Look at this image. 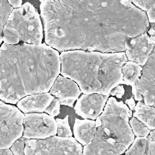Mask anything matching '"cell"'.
<instances>
[{
	"instance_id": "ac0fdd59",
	"label": "cell",
	"mask_w": 155,
	"mask_h": 155,
	"mask_svg": "<svg viewBox=\"0 0 155 155\" xmlns=\"http://www.w3.org/2000/svg\"><path fill=\"white\" fill-rule=\"evenodd\" d=\"M147 136H137L128 149L124 152L126 155L138 154L147 155Z\"/></svg>"
},
{
	"instance_id": "cb8c5ba5",
	"label": "cell",
	"mask_w": 155,
	"mask_h": 155,
	"mask_svg": "<svg viewBox=\"0 0 155 155\" xmlns=\"http://www.w3.org/2000/svg\"><path fill=\"white\" fill-rule=\"evenodd\" d=\"M135 6L147 12L154 3L155 0H129Z\"/></svg>"
},
{
	"instance_id": "4dcf8cb0",
	"label": "cell",
	"mask_w": 155,
	"mask_h": 155,
	"mask_svg": "<svg viewBox=\"0 0 155 155\" xmlns=\"http://www.w3.org/2000/svg\"><path fill=\"white\" fill-rule=\"evenodd\" d=\"M38 1H41V2H42V1H43L44 0H38Z\"/></svg>"
},
{
	"instance_id": "6da1fadb",
	"label": "cell",
	"mask_w": 155,
	"mask_h": 155,
	"mask_svg": "<svg viewBox=\"0 0 155 155\" xmlns=\"http://www.w3.org/2000/svg\"><path fill=\"white\" fill-rule=\"evenodd\" d=\"M40 12L45 44L58 51H125L150 25L129 0H44Z\"/></svg>"
},
{
	"instance_id": "277c9868",
	"label": "cell",
	"mask_w": 155,
	"mask_h": 155,
	"mask_svg": "<svg viewBox=\"0 0 155 155\" xmlns=\"http://www.w3.org/2000/svg\"><path fill=\"white\" fill-rule=\"evenodd\" d=\"M95 122L94 137L82 154H122L134 139L128 122L113 113L103 110Z\"/></svg>"
},
{
	"instance_id": "8992f818",
	"label": "cell",
	"mask_w": 155,
	"mask_h": 155,
	"mask_svg": "<svg viewBox=\"0 0 155 155\" xmlns=\"http://www.w3.org/2000/svg\"><path fill=\"white\" fill-rule=\"evenodd\" d=\"M83 147L75 138L53 136L45 139H26L24 154H82Z\"/></svg>"
},
{
	"instance_id": "f546056e",
	"label": "cell",
	"mask_w": 155,
	"mask_h": 155,
	"mask_svg": "<svg viewBox=\"0 0 155 155\" xmlns=\"http://www.w3.org/2000/svg\"><path fill=\"white\" fill-rule=\"evenodd\" d=\"M125 102L128 104V107L130 108V109L131 110H133L134 109V107H135V103L134 100L133 99V98H131L130 99H127L125 101Z\"/></svg>"
},
{
	"instance_id": "9c48e42d",
	"label": "cell",
	"mask_w": 155,
	"mask_h": 155,
	"mask_svg": "<svg viewBox=\"0 0 155 155\" xmlns=\"http://www.w3.org/2000/svg\"><path fill=\"white\" fill-rule=\"evenodd\" d=\"M22 137L26 139H45L57 133V123L47 113H28L24 114Z\"/></svg>"
},
{
	"instance_id": "8fae6325",
	"label": "cell",
	"mask_w": 155,
	"mask_h": 155,
	"mask_svg": "<svg viewBox=\"0 0 155 155\" xmlns=\"http://www.w3.org/2000/svg\"><path fill=\"white\" fill-rule=\"evenodd\" d=\"M49 92L58 99L61 105L70 107L79 98L82 93L78 84L73 80L58 75L54 81Z\"/></svg>"
},
{
	"instance_id": "7c38bea8",
	"label": "cell",
	"mask_w": 155,
	"mask_h": 155,
	"mask_svg": "<svg viewBox=\"0 0 155 155\" xmlns=\"http://www.w3.org/2000/svg\"><path fill=\"white\" fill-rule=\"evenodd\" d=\"M154 46L155 41L145 31L130 40L125 53L128 61L135 62L143 67Z\"/></svg>"
},
{
	"instance_id": "7a4b0ae2",
	"label": "cell",
	"mask_w": 155,
	"mask_h": 155,
	"mask_svg": "<svg viewBox=\"0 0 155 155\" xmlns=\"http://www.w3.org/2000/svg\"><path fill=\"white\" fill-rule=\"evenodd\" d=\"M61 73L59 52L46 44L0 47V99L12 104L30 94L48 92Z\"/></svg>"
},
{
	"instance_id": "d4e9b609",
	"label": "cell",
	"mask_w": 155,
	"mask_h": 155,
	"mask_svg": "<svg viewBox=\"0 0 155 155\" xmlns=\"http://www.w3.org/2000/svg\"><path fill=\"white\" fill-rule=\"evenodd\" d=\"M149 22H155V3L146 12Z\"/></svg>"
},
{
	"instance_id": "5b68a950",
	"label": "cell",
	"mask_w": 155,
	"mask_h": 155,
	"mask_svg": "<svg viewBox=\"0 0 155 155\" xmlns=\"http://www.w3.org/2000/svg\"><path fill=\"white\" fill-rule=\"evenodd\" d=\"M43 39V26L40 15L30 2L12 10L3 30V41L8 44H38Z\"/></svg>"
},
{
	"instance_id": "5bb4252c",
	"label": "cell",
	"mask_w": 155,
	"mask_h": 155,
	"mask_svg": "<svg viewBox=\"0 0 155 155\" xmlns=\"http://www.w3.org/2000/svg\"><path fill=\"white\" fill-rule=\"evenodd\" d=\"M96 130V122L94 120L75 119L73 134L75 139L82 145H87L93 140Z\"/></svg>"
},
{
	"instance_id": "44dd1931",
	"label": "cell",
	"mask_w": 155,
	"mask_h": 155,
	"mask_svg": "<svg viewBox=\"0 0 155 155\" xmlns=\"http://www.w3.org/2000/svg\"><path fill=\"white\" fill-rule=\"evenodd\" d=\"M25 139L23 137H20L16 139L11 145L10 150L15 155H24V148L25 145Z\"/></svg>"
},
{
	"instance_id": "2e32d148",
	"label": "cell",
	"mask_w": 155,
	"mask_h": 155,
	"mask_svg": "<svg viewBox=\"0 0 155 155\" xmlns=\"http://www.w3.org/2000/svg\"><path fill=\"white\" fill-rule=\"evenodd\" d=\"M142 70V67L137 63L127 61L121 68L122 74V84L132 86L139 79Z\"/></svg>"
},
{
	"instance_id": "d6986e66",
	"label": "cell",
	"mask_w": 155,
	"mask_h": 155,
	"mask_svg": "<svg viewBox=\"0 0 155 155\" xmlns=\"http://www.w3.org/2000/svg\"><path fill=\"white\" fill-rule=\"evenodd\" d=\"M128 122L133 134L136 136H147L150 131V130L136 117L132 116Z\"/></svg>"
},
{
	"instance_id": "30bf717a",
	"label": "cell",
	"mask_w": 155,
	"mask_h": 155,
	"mask_svg": "<svg viewBox=\"0 0 155 155\" xmlns=\"http://www.w3.org/2000/svg\"><path fill=\"white\" fill-rule=\"evenodd\" d=\"M109 95L99 93L81 95L74 107L76 113L83 119H96L102 113Z\"/></svg>"
},
{
	"instance_id": "7402d4cb",
	"label": "cell",
	"mask_w": 155,
	"mask_h": 155,
	"mask_svg": "<svg viewBox=\"0 0 155 155\" xmlns=\"http://www.w3.org/2000/svg\"><path fill=\"white\" fill-rule=\"evenodd\" d=\"M60 102L56 97H54L48 106L45 108L44 112L52 117L58 116L60 113Z\"/></svg>"
},
{
	"instance_id": "484cf974",
	"label": "cell",
	"mask_w": 155,
	"mask_h": 155,
	"mask_svg": "<svg viewBox=\"0 0 155 155\" xmlns=\"http://www.w3.org/2000/svg\"><path fill=\"white\" fill-rule=\"evenodd\" d=\"M124 93V89L122 86H119V85L115 87L113 89L111 90L110 94L112 96H116L118 97H121V96Z\"/></svg>"
},
{
	"instance_id": "ffe728a7",
	"label": "cell",
	"mask_w": 155,
	"mask_h": 155,
	"mask_svg": "<svg viewBox=\"0 0 155 155\" xmlns=\"http://www.w3.org/2000/svg\"><path fill=\"white\" fill-rule=\"evenodd\" d=\"M57 123V136L63 137L72 136V131L68 123V116H66L64 119H56Z\"/></svg>"
},
{
	"instance_id": "e0dca14e",
	"label": "cell",
	"mask_w": 155,
	"mask_h": 155,
	"mask_svg": "<svg viewBox=\"0 0 155 155\" xmlns=\"http://www.w3.org/2000/svg\"><path fill=\"white\" fill-rule=\"evenodd\" d=\"M103 110L113 113L128 122L133 116L132 110L123 102H118L114 97H108Z\"/></svg>"
},
{
	"instance_id": "52a82bcc",
	"label": "cell",
	"mask_w": 155,
	"mask_h": 155,
	"mask_svg": "<svg viewBox=\"0 0 155 155\" xmlns=\"http://www.w3.org/2000/svg\"><path fill=\"white\" fill-rule=\"evenodd\" d=\"M24 117L18 107L0 101V149L9 148L22 136Z\"/></svg>"
},
{
	"instance_id": "4316f807",
	"label": "cell",
	"mask_w": 155,
	"mask_h": 155,
	"mask_svg": "<svg viewBox=\"0 0 155 155\" xmlns=\"http://www.w3.org/2000/svg\"><path fill=\"white\" fill-rule=\"evenodd\" d=\"M147 34L150 36V38L155 41V22H151L147 29Z\"/></svg>"
},
{
	"instance_id": "f1b7e54d",
	"label": "cell",
	"mask_w": 155,
	"mask_h": 155,
	"mask_svg": "<svg viewBox=\"0 0 155 155\" xmlns=\"http://www.w3.org/2000/svg\"><path fill=\"white\" fill-rule=\"evenodd\" d=\"M13 153L9 148H1L0 149V155H12Z\"/></svg>"
},
{
	"instance_id": "9a60e30c",
	"label": "cell",
	"mask_w": 155,
	"mask_h": 155,
	"mask_svg": "<svg viewBox=\"0 0 155 155\" xmlns=\"http://www.w3.org/2000/svg\"><path fill=\"white\" fill-rule=\"evenodd\" d=\"M133 116L143 122L150 130L155 129V107L138 101L134 107Z\"/></svg>"
},
{
	"instance_id": "603a6c76",
	"label": "cell",
	"mask_w": 155,
	"mask_h": 155,
	"mask_svg": "<svg viewBox=\"0 0 155 155\" xmlns=\"http://www.w3.org/2000/svg\"><path fill=\"white\" fill-rule=\"evenodd\" d=\"M147 155H155V129L151 130L147 136Z\"/></svg>"
},
{
	"instance_id": "ba28073f",
	"label": "cell",
	"mask_w": 155,
	"mask_h": 155,
	"mask_svg": "<svg viewBox=\"0 0 155 155\" xmlns=\"http://www.w3.org/2000/svg\"><path fill=\"white\" fill-rule=\"evenodd\" d=\"M131 91L136 101L155 107V46Z\"/></svg>"
},
{
	"instance_id": "3957f363",
	"label": "cell",
	"mask_w": 155,
	"mask_h": 155,
	"mask_svg": "<svg viewBox=\"0 0 155 155\" xmlns=\"http://www.w3.org/2000/svg\"><path fill=\"white\" fill-rule=\"evenodd\" d=\"M59 56L61 74L75 81L84 94L108 95L122 84L121 68L128 61L124 51L73 50L62 51Z\"/></svg>"
},
{
	"instance_id": "4fadbf2b",
	"label": "cell",
	"mask_w": 155,
	"mask_h": 155,
	"mask_svg": "<svg viewBox=\"0 0 155 155\" xmlns=\"http://www.w3.org/2000/svg\"><path fill=\"white\" fill-rule=\"evenodd\" d=\"M54 97L48 92L27 95L17 103L18 108L23 113L44 112Z\"/></svg>"
},
{
	"instance_id": "83f0119b",
	"label": "cell",
	"mask_w": 155,
	"mask_h": 155,
	"mask_svg": "<svg viewBox=\"0 0 155 155\" xmlns=\"http://www.w3.org/2000/svg\"><path fill=\"white\" fill-rule=\"evenodd\" d=\"M10 5L13 8H18L22 5V0H7Z\"/></svg>"
}]
</instances>
